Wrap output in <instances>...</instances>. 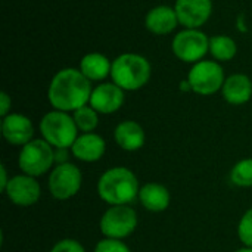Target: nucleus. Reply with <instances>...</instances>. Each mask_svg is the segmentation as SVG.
<instances>
[{
    "label": "nucleus",
    "mask_w": 252,
    "mask_h": 252,
    "mask_svg": "<svg viewBox=\"0 0 252 252\" xmlns=\"http://www.w3.org/2000/svg\"><path fill=\"white\" fill-rule=\"evenodd\" d=\"M38 128L41 139H44L55 149H71L80 131L69 112L56 109L43 115Z\"/></svg>",
    "instance_id": "20e7f679"
},
{
    "label": "nucleus",
    "mask_w": 252,
    "mask_h": 252,
    "mask_svg": "<svg viewBox=\"0 0 252 252\" xmlns=\"http://www.w3.org/2000/svg\"><path fill=\"white\" fill-rule=\"evenodd\" d=\"M72 118L81 133H93L99 126V114L90 105H84L74 111Z\"/></svg>",
    "instance_id": "412c9836"
},
{
    "label": "nucleus",
    "mask_w": 252,
    "mask_h": 252,
    "mask_svg": "<svg viewBox=\"0 0 252 252\" xmlns=\"http://www.w3.org/2000/svg\"><path fill=\"white\" fill-rule=\"evenodd\" d=\"M137 213L130 205H109L99 220V229L103 238L126 239L137 229Z\"/></svg>",
    "instance_id": "423d86ee"
},
{
    "label": "nucleus",
    "mask_w": 252,
    "mask_h": 252,
    "mask_svg": "<svg viewBox=\"0 0 252 252\" xmlns=\"http://www.w3.org/2000/svg\"><path fill=\"white\" fill-rule=\"evenodd\" d=\"M140 185L127 167H112L97 180V195L108 205H128L139 198Z\"/></svg>",
    "instance_id": "f03ea898"
},
{
    "label": "nucleus",
    "mask_w": 252,
    "mask_h": 252,
    "mask_svg": "<svg viewBox=\"0 0 252 252\" xmlns=\"http://www.w3.org/2000/svg\"><path fill=\"white\" fill-rule=\"evenodd\" d=\"M221 94L230 105H244L252 97V81L245 74H233L226 78Z\"/></svg>",
    "instance_id": "a211bd4d"
},
{
    "label": "nucleus",
    "mask_w": 252,
    "mask_h": 252,
    "mask_svg": "<svg viewBox=\"0 0 252 252\" xmlns=\"http://www.w3.org/2000/svg\"><path fill=\"white\" fill-rule=\"evenodd\" d=\"M188 81L190 83L192 92L201 96H211L221 92L224 78V69L217 61H199L193 63L188 74Z\"/></svg>",
    "instance_id": "0eeeda50"
},
{
    "label": "nucleus",
    "mask_w": 252,
    "mask_h": 252,
    "mask_svg": "<svg viewBox=\"0 0 252 252\" xmlns=\"http://www.w3.org/2000/svg\"><path fill=\"white\" fill-rule=\"evenodd\" d=\"M53 165H56L55 148L44 139H32L19 151L18 167L22 174L37 179L47 171H52Z\"/></svg>",
    "instance_id": "39448f33"
},
{
    "label": "nucleus",
    "mask_w": 252,
    "mask_h": 252,
    "mask_svg": "<svg viewBox=\"0 0 252 252\" xmlns=\"http://www.w3.org/2000/svg\"><path fill=\"white\" fill-rule=\"evenodd\" d=\"M10 108H12V97L6 92H1L0 93V115H1V118L10 114L9 112Z\"/></svg>",
    "instance_id": "a878e982"
},
{
    "label": "nucleus",
    "mask_w": 252,
    "mask_h": 252,
    "mask_svg": "<svg viewBox=\"0 0 252 252\" xmlns=\"http://www.w3.org/2000/svg\"><path fill=\"white\" fill-rule=\"evenodd\" d=\"M152 75L149 61L139 53H123L112 61L111 78L124 92H136L148 84Z\"/></svg>",
    "instance_id": "7ed1b4c3"
},
{
    "label": "nucleus",
    "mask_w": 252,
    "mask_h": 252,
    "mask_svg": "<svg viewBox=\"0 0 252 252\" xmlns=\"http://www.w3.org/2000/svg\"><path fill=\"white\" fill-rule=\"evenodd\" d=\"M92 92V81L80 69L63 68L53 75L47 89V99L53 109L74 112L89 105Z\"/></svg>",
    "instance_id": "f257e3e1"
},
{
    "label": "nucleus",
    "mask_w": 252,
    "mask_h": 252,
    "mask_svg": "<svg viewBox=\"0 0 252 252\" xmlns=\"http://www.w3.org/2000/svg\"><path fill=\"white\" fill-rule=\"evenodd\" d=\"M180 89H182L183 92H189V90H192V87H190V83H189L188 80L182 81V84H180Z\"/></svg>",
    "instance_id": "c85d7f7f"
},
{
    "label": "nucleus",
    "mask_w": 252,
    "mask_h": 252,
    "mask_svg": "<svg viewBox=\"0 0 252 252\" xmlns=\"http://www.w3.org/2000/svg\"><path fill=\"white\" fill-rule=\"evenodd\" d=\"M83 185L81 170L72 162H63L53 167L49 174L47 186L50 195L58 201H68L74 198Z\"/></svg>",
    "instance_id": "1a4fd4ad"
},
{
    "label": "nucleus",
    "mask_w": 252,
    "mask_h": 252,
    "mask_svg": "<svg viewBox=\"0 0 252 252\" xmlns=\"http://www.w3.org/2000/svg\"><path fill=\"white\" fill-rule=\"evenodd\" d=\"M230 182L238 188H252V158H244L232 167Z\"/></svg>",
    "instance_id": "4be33fe9"
},
{
    "label": "nucleus",
    "mask_w": 252,
    "mask_h": 252,
    "mask_svg": "<svg viewBox=\"0 0 252 252\" xmlns=\"http://www.w3.org/2000/svg\"><path fill=\"white\" fill-rule=\"evenodd\" d=\"M174 10L185 28L202 27L213 13V0H176Z\"/></svg>",
    "instance_id": "9b49d317"
},
{
    "label": "nucleus",
    "mask_w": 252,
    "mask_h": 252,
    "mask_svg": "<svg viewBox=\"0 0 252 252\" xmlns=\"http://www.w3.org/2000/svg\"><path fill=\"white\" fill-rule=\"evenodd\" d=\"M177 24L180 22L174 7L165 4L152 7L145 18V25L148 31H151L155 35H165L173 32L177 28Z\"/></svg>",
    "instance_id": "2eb2a0df"
},
{
    "label": "nucleus",
    "mask_w": 252,
    "mask_h": 252,
    "mask_svg": "<svg viewBox=\"0 0 252 252\" xmlns=\"http://www.w3.org/2000/svg\"><path fill=\"white\" fill-rule=\"evenodd\" d=\"M114 140L115 143L127 152H136L143 148L146 134L143 127L133 120L121 121L114 130Z\"/></svg>",
    "instance_id": "dca6fc26"
},
{
    "label": "nucleus",
    "mask_w": 252,
    "mask_h": 252,
    "mask_svg": "<svg viewBox=\"0 0 252 252\" xmlns=\"http://www.w3.org/2000/svg\"><path fill=\"white\" fill-rule=\"evenodd\" d=\"M238 44L229 35H214L210 38V53L219 62H229L236 56Z\"/></svg>",
    "instance_id": "aec40b11"
},
{
    "label": "nucleus",
    "mask_w": 252,
    "mask_h": 252,
    "mask_svg": "<svg viewBox=\"0 0 252 252\" xmlns=\"http://www.w3.org/2000/svg\"><path fill=\"white\" fill-rule=\"evenodd\" d=\"M94 252H131V250L121 239L103 238L102 241L96 244Z\"/></svg>",
    "instance_id": "b1692460"
},
{
    "label": "nucleus",
    "mask_w": 252,
    "mask_h": 252,
    "mask_svg": "<svg viewBox=\"0 0 252 252\" xmlns=\"http://www.w3.org/2000/svg\"><path fill=\"white\" fill-rule=\"evenodd\" d=\"M124 90L115 83H100L93 89L89 105L97 114L109 115L117 112L124 105Z\"/></svg>",
    "instance_id": "ddd939ff"
},
{
    "label": "nucleus",
    "mask_w": 252,
    "mask_h": 252,
    "mask_svg": "<svg viewBox=\"0 0 252 252\" xmlns=\"http://www.w3.org/2000/svg\"><path fill=\"white\" fill-rule=\"evenodd\" d=\"M6 198L18 207H31L38 202L41 196V186L35 177L18 174L10 177L4 192Z\"/></svg>",
    "instance_id": "9d476101"
},
{
    "label": "nucleus",
    "mask_w": 252,
    "mask_h": 252,
    "mask_svg": "<svg viewBox=\"0 0 252 252\" xmlns=\"http://www.w3.org/2000/svg\"><path fill=\"white\" fill-rule=\"evenodd\" d=\"M171 50L182 62L196 63L210 52V38L199 28H185L174 35Z\"/></svg>",
    "instance_id": "6e6552de"
},
{
    "label": "nucleus",
    "mask_w": 252,
    "mask_h": 252,
    "mask_svg": "<svg viewBox=\"0 0 252 252\" xmlns=\"http://www.w3.org/2000/svg\"><path fill=\"white\" fill-rule=\"evenodd\" d=\"M68 155V149H55V162L58 164H63V162H69L66 159Z\"/></svg>",
    "instance_id": "cd10ccee"
},
{
    "label": "nucleus",
    "mask_w": 252,
    "mask_h": 252,
    "mask_svg": "<svg viewBox=\"0 0 252 252\" xmlns=\"http://www.w3.org/2000/svg\"><path fill=\"white\" fill-rule=\"evenodd\" d=\"M238 238L244 247L252 248V207L244 213L238 224Z\"/></svg>",
    "instance_id": "5701e85b"
},
{
    "label": "nucleus",
    "mask_w": 252,
    "mask_h": 252,
    "mask_svg": "<svg viewBox=\"0 0 252 252\" xmlns=\"http://www.w3.org/2000/svg\"><path fill=\"white\" fill-rule=\"evenodd\" d=\"M106 152V142L100 134L81 133L71 146V154L75 159L81 162H96Z\"/></svg>",
    "instance_id": "4468645a"
},
{
    "label": "nucleus",
    "mask_w": 252,
    "mask_h": 252,
    "mask_svg": "<svg viewBox=\"0 0 252 252\" xmlns=\"http://www.w3.org/2000/svg\"><path fill=\"white\" fill-rule=\"evenodd\" d=\"M50 252H86V250L77 239H62L53 245Z\"/></svg>",
    "instance_id": "393cba45"
},
{
    "label": "nucleus",
    "mask_w": 252,
    "mask_h": 252,
    "mask_svg": "<svg viewBox=\"0 0 252 252\" xmlns=\"http://www.w3.org/2000/svg\"><path fill=\"white\" fill-rule=\"evenodd\" d=\"M9 180H10V179L7 177V170H6V167L1 164V165H0V192H4V189H6Z\"/></svg>",
    "instance_id": "bb28decb"
},
{
    "label": "nucleus",
    "mask_w": 252,
    "mask_h": 252,
    "mask_svg": "<svg viewBox=\"0 0 252 252\" xmlns=\"http://www.w3.org/2000/svg\"><path fill=\"white\" fill-rule=\"evenodd\" d=\"M139 201L145 210L149 213H162L170 207V190L155 182H148L143 186H140L139 190Z\"/></svg>",
    "instance_id": "f3484780"
},
{
    "label": "nucleus",
    "mask_w": 252,
    "mask_h": 252,
    "mask_svg": "<svg viewBox=\"0 0 252 252\" xmlns=\"http://www.w3.org/2000/svg\"><path fill=\"white\" fill-rule=\"evenodd\" d=\"M1 136L12 146H24L34 139V126L32 121L16 112L1 118Z\"/></svg>",
    "instance_id": "f8f14e48"
},
{
    "label": "nucleus",
    "mask_w": 252,
    "mask_h": 252,
    "mask_svg": "<svg viewBox=\"0 0 252 252\" xmlns=\"http://www.w3.org/2000/svg\"><path fill=\"white\" fill-rule=\"evenodd\" d=\"M78 69L90 81H103L108 75H111L112 62H109V59L105 55L92 52L83 56Z\"/></svg>",
    "instance_id": "6ab92c4d"
},
{
    "label": "nucleus",
    "mask_w": 252,
    "mask_h": 252,
    "mask_svg": "<svg viewBox=\"0 0 252 252\" xmlns=\"http://www.w3.org/2000/svg\"><path fill=\"white\" fill-rule=\"evenodd\" d=\"M235 252H252V248H248V247H242V248L236 250Z\"/></svg>",
    "instance_id": "c756f323"
}]
</instances>
